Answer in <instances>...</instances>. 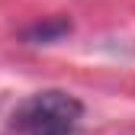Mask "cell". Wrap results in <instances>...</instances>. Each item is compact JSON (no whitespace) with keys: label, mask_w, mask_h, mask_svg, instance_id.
Instances as JSON below:
<instances>
[{"label":"cell","mask_w":135,"mask_h":135,"mask_svg":"<svg viewBox=\"0 0 135 135\" xmlns=\"http://www.w3.org/2000/svg\"><path fill=\"white\" fill-rule=\"evenodd\" d=\"M80 116L84 106L77 97L64 90H42L13 113V126L23 135H74Z\"/></svg>","instance_id":"6da1fadb"},{"label":"cell","mask_w":135,"mask_h":135,"mask_svg":"<svg viewBox=\"0 0 135 135\" xmlns=\"http://www.w3.org/2000/svg\"><path fill=\"white\" fill-rule=\"evenodd\" d=\"M68 29H71L68 20H48V23H39V26L26 29L23 39H26V42H36V45H42V42H58Z\"/></svg>","instance_id":"7a4b0ae2"}]
</instances>
